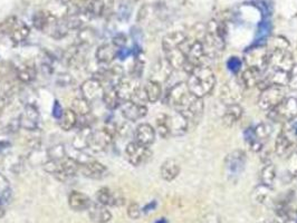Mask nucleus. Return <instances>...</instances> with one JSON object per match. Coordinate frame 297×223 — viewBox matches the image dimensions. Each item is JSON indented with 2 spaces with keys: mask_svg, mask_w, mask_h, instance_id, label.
<instances>
[{
  "mask_svg": "<svg viewBox=\"0 0 297 223\" xmlns=\"http://www.w3.org/2000/svg\"><path fill=\"white\" fill-rule=\"evenodd\" d=\"M143 66L144 62L140 57H137L134 60L132 70H131V77L132 78H139L143 73Z\"/></svg>",
  "mask_w": 297,
  "mask_h": 223,
  "instance_id": "obj_46",
  "label": "nucleus"
},
{
  "mask_svg": "<svg viewBox=\"0 0 297 223\" xmlns=\"http://www.w3.org/2000/svg\"><path fill=\"white\" fill-rule=\"evenodd\" d=\"M189 130V122L178 112L172 114H160L157 118V131L162 139L181 136Z\"/></svg>",
  "mask_w": 297,
  "mask_h": 223,
  "instance_id": "obj_3",
  "label": "nucleus"
},
{
  "mask_svg": "<svg viewBox=\"0 0 297 223\" xmlns=\"http://www.w3.org/2000/svg\"><path fill=\"white\" fill-rule=\"evenodd\" d=\"M104 86L96 78H89L80 85V92H82V97L87 99L89 103L94 102L98 98L102 99Z\"/></svg>",
  "mask_w": 297,
  "mask_h": 223,
  "instance_id": "obj_16",
  "label": "nucleus"
},
{
  "mask_svg": "<svg viewBox=\"0 0 297 223\" xmlns=\"http://www.w3.org/2000/svg\"><path fill=\"white\" fill-rule=\"evenodd\" d=\"M79 163V172L84 176L93 180H101L107 175L108 169L101 162L93 158H89V155H85V159H75Z\"/></svg>",
  "mask_w": 297,
  "mask_h": 223,
  "instance_id": "obj_10",
  "label": "nucleus"
},
{
  "mask_svg": "<svg viewBox=\"0 0 297 223\" xmlns=\"http://www.w3.org/2000/svg\"><path fill=\"white\" fill-rule=\"evenodd\" d=\"M271 223H277V222H271Z\"/></svg>",
  "mask_w": 297,
  "mask_h": 223,
  "instance_id": "obj_58",
  "label": "nucleus"
},
{
  "mask_svg": "<svg viewBox=\"0 0 297 223\" xmlns=\"http://www.w3.org/2000/svg\"><path fill=\"white\" fill-rule=\"evenodd\" d=\"M125 155L127 159L133 166H140L151 159L152 152L148 148L142 144L138 143V142H130L125 148Z\"/></svg>",
  "mask_w": 297,
  "mask_h": 223,
  "instance_id": "obj_11",
  "label": "nucleus"
},
{
  "mask_svg": "<svg viewBox=\"0 0 297 223\" xmlns=\"http://www.w3.org/2000/svg\"><path fill=\"white\" fill-rule=\"evenodd\" d=\"M269 190L270 187L260 184L259 186L256 187L254 191V199L257 202H259V203H264V202L267 200Z\"/></svg>",
  "mask_w": 297,
  "mask_h": 223,
  "instance_id": "obj_43",
  "label": "nucleus"
},
{
  "mask_svg": "<svg viewBox=\"0 0 297 223\" xmlns=\"http://www.w3.org/2000/svg\"><path fill=\"white\" fill-rule=\"evenodd\" d=\"M287 86L291 90H297V65H294L288 75Z\"/></svg>",
  "mask_w": 297,
  "mask_h": 223,
  "instance_id": "obj_49",
  "label": "nucleus"
},
{
  "mask_svg": "<svg viewBox=\"0 0 297 223\" xmlns=\"http://www.w3.org/2000/svg\"><path fill=\"white\" fill-rule=\"evenodd\" d=\"M187 39H188L187 35L181 32H174V33H170L168 35H165L162 39L163 52L165 53L168 52V50L181 46V45H182Z\"/></svg>",
  "mask_w": 297,
  "mask_h": 223,
  "instance_id": "obj_29",
  "label": "nucleus"
},
{
  "mask_svg": "<svg viewBox=\"0 0 297 223\" xmlns=\"http://www.w3.org/2000/svg\"><path fill=\"white\" fill-rule=\"evenodd\" d=\"M68 205L75 212H82L89 209V206L92 205V201H90L89 196L83 192L73 191L68 195Z\"/></svg>",
  "mask_w": 297,
  "mask_h": 223,
  "instance_id": "obj_21",
  "label": "nucleus"
},
{
  "mask_svg": "<svg viewBox=\"0 0 297 223\" xmlns=\"http://www.w3.org/2000/svg\"><path fill=\"white\" fill-rule=\"evenodd\" d=\"M6 104H7V98H6V96H0V114H2V112L4 110V108H5V106H6Z\"/></svg>",
  "mask_w": 297,
  "mask_h": 223,
  "instance_id": "obj_53",
  "label": "nucleus"
},
{
  "mask_svg": "<svg viewBox=\"0 0 297 223\" xmlns=\"http://www.w3.org/2000/svg\"><path fill=\"white\" fill-rule=\"evenodd\" d=\"M134 79L135 78H132V77L131 78L124 77L117 86V90L121 100H122V103L134 99L135 92H137V89L140 86L139 84L134 83Z\"/></svg>",
  "mask_w": 297,
  "mask_h": 223,
  "instance_id": "obj_22",
  "label": "nucleus"
},
{
  "mask_svg": "<svg viewBox=\"0 0 297 223\" xmlns=\"http://www.w3.org/2000/svg\"><path fill=\"white\" fill-rule=\"evenodd\" d=\"M286 133L288 134V136L291 139V141H293V142L296 141L297 142V122L290 126V130H288V132H286ZM294 143H295V142H294Z\"/></svg>",
  "mask_w": 297,
  "mask_h": 223,
  "instance_id": "obj_52",
  "label": "nucleus"
},
{
  "mask_svg": "<svg viewBox=\"0 0 297 223\" xmlns=\"http://www.w3.org/2000/svg\"><path fill=\"white\" fill-rule=\"evenodd\" d=\"M265 72L253 67H247L239 75L237 82L243 88H251L258 86L264 78Z\"/></svg>",
  "mask_w": 297,
  "mask_h": 223,
  "instance_id": "obj_18",
  "label": "nucleus"
},
{
  "mask_svg": "<svg viewBox=\"0 0 297 223\" xmlns=\"http://www.w3.org/2000/svg\"><path fill=\"white\" fill-rule=\"evenodd\" d=\"M141 207L138 203H135V202H132L129 206H128V215L131 217L132 220H137L141 216Z\"/></svg>",
  "mask_w": 297,
  "mask_h": 223,
  "instance_id": "obj_48",
  "label": "nucleus"
},
{
  "mask_svg": "<svg viewBox=\"0 0 297 223\" xmlns=\"http://www.w3.org/2000/svg\"><path fill=\"white\" fill-rule=\"evenodd\" d=\"M117 134V125L110 123L103 129L90 132L88 140V148L94 152H103L112 144L114 136Z\"/></svg>",
  "mask_w": 297,
  "mask_h": 223,
  "instance_id": "obj_5",
  "label": "nucleus"
},
{
  "mask_svg": "<svg viewBox=\"0 0 297 223\" xmlns=\"http://www.w3.org/2000/svg\"><path fill=\"white\" fill-rule=\"evenodd\" d=\"M241 66H243V62H241V59L238 57H230L227 62L228 69L235 74H237L239 72L241 69Z\"/></svg>",
  "mask_w": 297,
  "mask_h": 223,
  "instance_id": "obj_47",
  "label": "nucleus"
},
{
  "mask_svg": "<svg viewBox=\"0 0 297 223\" xmlns=\"http://www.w3.org/2000/svg\"><path fill=\"white\" fill-rule=\"evenodd\" d=\"M180 170H181V167H180V164L177 160L167 159L160 167V174H161V177H162L164 181L171 182L179 175Z\"/></svg>",
  "mask_w": 297,
  "mask_h": 223,
  "instance_id": "obj_25",
  "label": "nucleus"
},
{
  "mask_svg": "<svg viewBox=\"0 0 297 223\" xmlns=\"http://www.w3.org/2000/svg\"><path fill=\"white\" fill-rule=\"evenodd\" d=\"M269 29H270V26H269V23L267 22V20H265V22H263L260 24L259 26V29H258V36L259 37H265L266 35H267L269 33Z\"/></svg>",
  "mask_w": 297,
  "mask_h": 223,
  "instance_id": "obj_51",
  "label": "nucleus"
},
{
  "mask_svg": "<svg viewBox=\"0 0 297 223\" xmlns=\"http://www.w3.org/2000/svg\"><path fill=\"white\" fill-rule=\"evenodd\" d=\"M47 154L49 156V160H62L67 156L66 150H65L63 144H56L49 148Z\"/></svg>",
  "mask_w": 297,
  "mask_h": 223,
  "instance_id": "obj_41",
  "label": "nucleus"
},
{
  "mask_svg": "<svg viewBox=\"0 0 297 223\" xmlns=\"http://www.w3.org/2000/svg\"><path fill=\"white\" fill-rule=\"evenodd\" d=\"M155 223H168V222H167V220H165V219H161V220L157 221Z\"/></svg>",
  "mask_w": 297,
  "mask_h": 223,
  "instance_id": "obj_57",
  "label": "nucleus"
},
{
  "mask_svg": "<svg viewBox=\"0 0 297 223\" xmlns=\"http://www.w3.org/2000/svg\"><path fill=\"white\" fill-rule=\"evenodd\" d=\"M70 108L77 114L78 118L87 116L90 114V112H92V106H90V103L84 97L75 98L72 102V107Z\"/></svg>",
  "mask_w": 297,
  "mask_h": 223,
  "instance_id": "obj_37",
  "label": "nucleus"
},
{
  "mask_svg": "<svg viewBox=\"0 0 297 223\" xmlns=\"http://www.w3.org/2000/svg\"><path fill=\"white\" fill-rule=\"evenodd\" d=\"M97 203L105 206H122L125 203V197L119 190H112L110 187H101L96 193Z\"/></svg>",
  "mask_w": 297,
  "mask_h": 223,
  "instance_id": "obj_14",
  "label": "nucleus"
},
{
  "mask_svg": "<svg viewBox=\"0 0 297 223\" xmlns=\"http://www.w3.org/2000/svg\"><path fill=\"white\" fill-rule=\"evenodd\" d=\"M36 76V69L33 66H23L17 72V77L23 83H29L35 78Z\"/></svg>",
  "mask_w": 297,
  "mask_h": 223,
  "instance_id": "obj_40",
  "label": "nucleus"
},
{
  "mask_svg": "<svg viewBox=\"0 0 297 223\" xmlns=\"http://www.w3.org/2000/svg\"><path fill=\"white\" fill-rule=\"evenodd\" d=\"M18 20L16 17H9L0 23V36L12 33V30L16 26Z\"/></svg>",
  "mask_w": 297,
  "mask_h": 223,
  "instance_id": "obj_42",
  "label": "nucleus"
},
{
  "mask_svg": "<svg viewBox=\"0 0 297 223\" xmlns=\"http://www.w3.org/2000/svg\"><path fill=\"white\" fill-rule=\"evenodd\" d=\"M226 169L230 176H238L245 170L246 153L243 150H235L226 156Z\"/></svg>",
  "mask_w": 297,
  "mask_h": 223,
  "instance_id": "obj_15",
  "label": "nucleus"
},
{
  "mask_svg": "<svg viewBox=\"0 0 297 223\" xmlns=\"http://www.w3.org/2000/svg\"><path fill=\"white\" fill-rule=\"evenodd\" d=\"M44 170L60 182H68L79 172V163L74 158L66 156L62 160H48L45 162Z\"/></svg>",
  "mask_w": 297,
  "mask_h": 223,
  "instance_id": "obj_4",
  "label": "nucleus"
},
{
  "mask_svg": "<svg viewBox=\"0 0 297 223\" xmlns=\"http://www.w3.org/2000/svg\"><path fill=\"white\" fill-rule=\"evenodd\" d=\"M173 68L167 62V59H164V62H159L154 66L152 69V78L151 79L161 84V82H165L170 77V74Z\"/></svg>",
  "mask_w": 297,
  "mask_h": 223,
  "instance_id": "obj_32",
  "label": "nucleus"
},
{
  "mask_svg": "<svg viewBox=\"0 0 297 223\" xmlns=\"http://www.w3.org/2000/svg\"><path fill=\"white\" fill-rule=\"evenodd\" d=\"M20 128L26 131H37L40 122V114L37 106L34 104H26L19 115Z\"/></svg>",
  "mask_w": 297,
  "mask_h": 223,
  "instance_id": "obj_12",
  "label": "nucleus"
},
{
  "mask_svg": "<svg viewBox=\"0 0 297 223\" xmlns=\"http://www.w3.org/2000/svg\"><path fill=\"white\" fill-rule=\"evenodd\" d=\"M113 44L117 46L119 49L120 48H123L125 46V44H127V37L124 36L123 34H118L115 35L114 38H113Z\"/></svg>",
  "mask_w": 297,
  "mask_h": 223,
  "instance_id": "obj_50",
  "label": "nucleus"
},
{
  "mask_svg": "<svg viewBox=\"0 0 297 223\" xmlns=\"http://www.w3.org/2000/svg\"><path fill=\"white\" fill-rule=\"evenodd\" d=\"M78 123V116L72 108H66L59 119L60 129L65 132H69L75 129Z\"/></svg>",
  "mask_w": 297,
  "mask_h": 223,
  "instance_id": "obj_33",
  "label": "nucleus"
},
{
  "mask_svg": "<svg viewBox=\"0 0 297 223\" xmlns=\"http://www.w3.org/2000/svg\"><path fill=\"white\" fill-rule=\"evenodd\" d=\"M95 39H96V35H95L93 29L90 28L82 29L78 33L76 46L86 49L87 47H90L95 43Z\"/></svg>",
  "mask_w": 297,
  "mask_h": 223,
  "instance_id": "obj_36",
  "label": "nucleus"
},
{
  "mask_svg": "<svg viewBox=\"0 0 297 223\" xmlns=\"http://www.w3.org/2000/svg\"><path fill=\"white\" fill-rule=\"evenodd\" d=\"M102 100L105 107L110 110L118 109L121 104H122V100L120 98L117 87H113V86H107V87H104Z\"/></svg>",
  "mask_w": 297,
  "mask_h": 223,
  "instance_id": "obj_27",
  "label": "nucleus"
},
{
  "mask_svg": "<svg viewBox=\"0 0 297 223\" xmlns=\"http://www.w3.org/2000/svg\"><path fill=\"white\" fill-rule=\"evenodd\" d=\"M297 118V98L285 97L275 108L268 112V119L277 123H290Z\"/></svg>",
  "mask_w": 297,
  "mask_h": 223,
  "instance_id": "obj_6",
  "label": "nucleus"
},
{
  "mask_svg": "<svg viewBox=\"0 0 297 223\" xmlns=\"http://www.w3.org/2000/svg\"><path fill=\"white\" fill-rule=\"evenodd\" d=\"M253 130L255 136L257 138L258 141L261 142V143H265L271 134V126L267 123H260L257 126L253 128Z\"/></svg>",
  "mask_w": 297,
  "mask_h": 223,
  "instance_id": "obj_39",
  "label": "nucleus"
},
{
  "mask_svg": "<svg viewBox=\"0 0 297 223\" xmlns=\"http://www.w3.org/2000/svg\"><path fill=\"white\" fill-rule=\"evenodd\" d=\"M240 89H244L241 86L237 88H234L230 84H225L220 89V98L225 104H238V99L240 98Z\"/></svg>",
  "mask_w": 297,
  "mask_h": 223,
  "instance_id": "obj_31",
  "label": "nucleus"
},
{
  "mask_svg": "<svg viewBox=\"0 0 297 223\" xmlns=\"http://www.w3.org/2000/svg\"><path fill=\"white\" fill-rule=\"evenodd\" d=\"M269 50L265 47V45H257L245 53L244 60L247 67L259 69L261 72H266L268 67Z\"/></svg>",
  "mask_w": 297,
  "mask_h": 223,
  "instance_id": "obj_9",
  "label": "nucleus"
},
{
  "mask_svg": "<svg viewBox=\"0 0 297 223\" xmlns=\"http://www.w3.org/2000/svg\"><path fill=\"white\" fill-rule=\"evenodd\" d=\"M165 100L173 110L187 119L189 123H198L203 118L204 99L191 93L187 83H178L172 86L165 95Z\"/></svg>",
  "mask_w": 297,
  "mask_h": 223,
  "instance_id": "obj_1",
  "label": "nucleus"
},
{
  "mask_svg": "<svg viewBox=\"0 0 297 223\" xmlns=\"http://www.w3.org/2000/svg\"><path fill=\"white\" fill-rule=\"evenodd\" d=\"M187 86L191 93L204 98L213 92L216 86V76L208 65L195 66L188 73Z\"/></svg>",
  "mask_w": 297,
  "mask_h": 223,
  "instance_id": "obj_2",
  "label": "nucleus"
},
{
  "mask_svg": "<svg viewBox=\"0 0 297 223\" xmlns=\"http://www.w3.org/2000/svg\"><path fill=\"white\" fill-rule=\"evenodd\" d=\"M9 195V182L6 177L0 174V203H3V201H8Z\"/></svg>",
  "mask_w": 297,
  "mask_h": 223,
  "instance_id": "obj_44",
  "label": "nucleus"
},
{
  "mask_svg": "<svg viewBox=\"0 0 297 223\" xmlns=\"http://www.w3.org/2000/svg\"><path fill=\"white\" fill-rule=\"evenodd\" d=\"M57 2L60 3V4H64V5H68V4H70V3L75 2V0H57Z\"/></svg>",
  "mask_w": 297,
  "mask_h": 223,
  "instance_id": "obj_55",
  "label": "nucleus"
},
{
  "mask_svg": "<svg viewBox=\"0 0 297 223\" xmlns=\"http://www.w3.org/2000/svg\"><path fill=\"white\" fill-rule=\"evenodd\" d=\"M286 169L291 176H297V151H294L287 156Z\"/></svg>",
  "mask_w": 297,
  "mask_h": 223,
  "instance_id": "obj_45",
  "label": "nucleus"
},
{
  "mask_svg": "<svg viewBox=\"0 0 297 223\" xmlns=\"http://www.w3.org/2000/svg\"><path fill=\"white\" fill-rule=\"evenodd\" d=\"M90 128L88 126H85L79 130L78 133L75 135L74 141H73V146L78 151H83L84 149L88 148V140L90 135Z\"/></svg>",
  "mask_w": 297,
  "mask_h": 223,
  "instance_id": "obj_35",
  "label": "nucleus"
},
{
  "mask_svg": "<svg viewBox=\"0 0 297 223\" xmlns=\"http://www.w3.org/2000/svg\"><path fill=\"white\" fill-rule=\"evenodd\" d=\"M155 130L152 125L148 123H142L137 126L134 130V141L144 146L150 148L155 141Z\"/></svg>",
  "mask_w": 297,
  "mask_h": 223,
  "instance_id": "obj_19",
  "label": "nucleus"
},
{
  "mask_svg": "<svg viewBox=\"0 0 297 223\" xmlns=\"http://www.w3.org/2000/svg\"><path fill=\"white\" fill-rule=\"evenodd\" d=\"M260 184L271 187L275 183L276 180V167L274 164L268 163L266 164L260 171Z\"/></svg>",
  "mask_w": 297,
  "mask_h": 223,
  "instance_id": "obj_34",
  "label": "nucleus"
},
{
  "mask_svg": "<svg viewBox=\"0 0 297 223\" xmlns=\"http://www.w3.org/2000/svg\"><path fill=\"white\" fill-rule=\"evenodd\" d=\"M5 215V207L3 206V203H0V217Z\"/></svg>",
  "mask_w": 297,
  "mask_h": 223,
  "instance_id": "obj_56",
  "label": "nucleus"
},
{
  "mask_svg": "<svg viewBox=\"0 0 297 223\" xmlns=\"http://www.w3.org/2000/svg\"><path fill=\"white\" fill-rule=\"evenodd\" d=\"M57 18L54 16L52 13L46 12V10H40L34 15L33 24L34 27L39 32H45L50 34L55 25L57 23Z\"/></svg>",
  "mask_w": 297,
  "mask_h": 223,
  "instance_id": "obj_17",
  "label": "nucleus"
},
{
  "mask_svg": "<svg viewBox=\"0 0 297 223\" xmlns=\"http://www.w3.org/2000/svg\"><path fill=\"white\" fill-rule=\"evenodd\" d=\"M79 14L86 15L88 17H100L104 13V3L102 0H83L82 4L77 5Z\"/></svg>",
  "mask_w": 297,
  "mask_h": 223,
  "instance_id": "obj_23",
  "label": "nucleus"
},
{
  "mask_svg": "<svg viewBox=\"0 0 297 223\" xmlns=\"http://www.w3.org/2000/svg\"><path fill=\"white\" fill-rule=\"evenodd\" d=\"M244 109L239 104H230L227 105V108L225 109V113L223 115V123L227 128H231L235 123L240 120L243 116Z\"/></svg>",
  "mask_w": 297,
  "mask_h": 223,
  "instance_id": "obj_28",
  "label": "nucleus"
},
{
  "mask_svg": "<svg viewBox=\"0 0 297 223\" xmlns=\"http://www.w3.org/2000/svg\"><path fill=\"white\" fill-rule=\"evenodd\" d=\"M155 207V202H152V203H150V204H148L147 206L144 207V211L145 212H149V211H152L153 209Z\"/></svg>",
  "mask_w": 297,
  "mask_h": 223,
  "instance_id": "obj_54",
  "label": "nucleus"
},
{
  "mask_svg": "<svg viewBox=\"0 0 297 223\" xmlns=\"http://www.w3.org/2000/svg\"><path fill=\"white\" fill-rule=\"evenodd\" d=\"M121 114L129 122H137L145 118L148 114V107L144 104H141L134 100L123 102L120 106Z\"/></svg>",
  "mask_w": 297,
  "mask_h": 223,
  "instance_id": "obj_13",
  "label": "nucleus"
},
{
  "mask_svg": "<svg viewBox=\"0 0 297 223\" xmlns=\"http://www.w3.org/2000/svg\"><path fill=\"white\" fill-rule=\"evenodd\" d=\"M294 142L286 133V131L283 130L280 133L277 135V139L275 141V152L276 154L280 158H285V156H288L290 153H293L294 150Z\"/></svg>",
  "mask_w": 297,
  "mask_h": 223,
  "instance_id": "obj_24",
  "label": "nucleus"
},
{
  "mask_svg": "<svg viewBox=\"0 0 297 223\" xmlns=\"http://www.w3.org/2000/svg\"><path fill=\"white\" fill-rule=\"evenodd\" d=\"M88 214L94 223H108L112 219V214L108 210V206L100 203H92L88 209Z\"/></svg>",
  "mask_w": 297,
  "mask_h": 223,
  "instance_id": "obj_26",
  "label": "nucleus"
},
{
  "mask_svg": "<svg viewBox=\"0 0 297 223\" xmlns=\"http://www.w3.org/2000/svg\"><path fill=\"white\" fill-rule=\"evenodd\" d=\"M29 33H30V29L27 25L17 23L16 26H15V28L12 30V33L9 34V36H10V39H12L15 44H19V43L25 42V40L27 39V37L29 36Z\"/></svg>",
  "mask_w": 297,
  "mask_h": 223,
  "instance_id": "obj_38",
  "label": "nucleus"
},
{
  "mask_svg": "<svg viewBox=\"0 0 297 223\" xmlns=\"http://www.w3.org/2000/svg\"><path fill=\"white\" fill-rule=\"evenodd\" d=\"M145 97H147V102L150 103H157L158 100L162 96V86L160 83L155 82V80L149 79L147 83L143 85Z\"/></svg>",
  "mask_w": 297,
  "mask_h": 223,
  "instance_id": "obj_30",
  "label": "nucleus"
},
{
  "mask_svg": "<svg viewBox=\"0 0 297 223\" xmlns=\"http://www.w3.org/2000/svg\"><path fill=\"white\" fill-rule=\"evenodd\" d=\"M268 67L267 70L289 73L294 67V58L288 49H268Z\"/></svg>",
  "mask_w": 297,
  "mask_h": 223,
  "instance_id": "obj_7",
  "label": "nucleus"
},
{
  "mask_svg": "<svg viewBox=\"0 0 297 223\" xmlns=\"http://www.w3.org/2000/svg\"><path fill=\"white\" fill-rule=\"evenodd\" d=\"M285 97L286 94L283 86L270 85L268 87L261 89L257 103L261 109L269 112L275 108Z\"/></svg>",
  "mask_w": 297,
  "mask_h": 223,
  "instance_id": "obj_8",
  "label": "nucleus"
},
{
  "mask_svg": "<svg viewBox=\"0 0 297 223\" xmlns=\"http://www.w3.org/2000/svg\"><path fill=\"white\" fill-rule=\"evenodd\" d=\"M119 48L113 43H105L97 47L95 53V58L100 65L108 66L118 57Z\"/></svg>",
  "mask_w": 297,
  "mask_h": 223,
  "instance_id": "obj_20",
  "label": "nucleus"
}]
</instances>
